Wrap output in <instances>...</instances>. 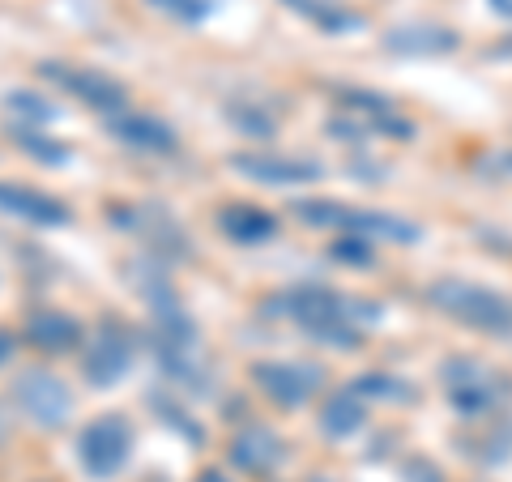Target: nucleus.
Masks as SVG:
<instances>
[{
  "mask_svg": "<svg viewBox=\"0 0 512 482\" xmlns=\"http://www.w3.org/2000/svg\"><path fill=\"white\" fill-rule=\"evenodd\" d=\"M269 316H286L299 329H308L320 342L350 350L363 337V329L380 325V303L372 299H355V295H338L329 286H291L265 303Z\"/></svg>",
  "mask_w": 512,
  "mask_h": 482,
  "instance_id": "nucleus-1",
  "label": "nucleus"
},
{
  "mask_svg": "<svg viewBox=\"0 0 512 482\" xmlns=\"http://www.w3.org/2000/svg\"><path fill=\"white\" fill-rule=\"evenodd\" d=\"M444 393L453 401L457 419L466 423H483V419H504L508 401H512V380L504 372H495L491 363L470 359V355H453L440 367Z\"/></svg>",
  "mask_w": 512,
  "mask_h": 482,
  "instance_id": "nucleus-2",
  "label": "nucleus"
},
{
  "mask_svg": "<svg viewBox=\"0 0 512 482\" xmlns=\"http://www.w3.org/2000/svg\"><path fill=\"white\" fill-rule=\"evenodd\" d=\"M295 218L320 231L359 235L367 244H419L423 235L410 218H397L384 210H359V205H342V201H295Z\"/></svg>",
  "mask_w": 512,
  "mask_h": 482,
  "instance_id": "nucleus-3",
  "label": "nucleus"
},
{
  "mask_svg": "<svg viewBox=\"0 0 512 482\" xmlns=\"http://www.w3.org/2000/svg\"><path fill=\"white\" fill-rule=\"evenodd\" d=\"M427 303L440 308L444 316L461 320L478 333H512V303L504 295L487 291L478 282H461V278H440L427 286Z\"/></svg>",
  "mask_w": 512,
  "mask_h": 482,
  "instance_id": "nucleus-4",
  "label": "nucleus"
},
{
  "mask_svg": "<svg viewBox=\"0 0 512 482\" xmlns=\"http://www.w3.org/2000/svg\"><path fill=\"white\" fill-rule=\"evenodd\" d=\"M252 380L274 406L299 410L325 389V367L308 359H261L252 363Z\"/></svg>",
  "mask_w": 512,
  "mask_h": 482,
  "instance_id": "nucleus-5",
  "label": "nucleus"
},
{
  "mask_svg": "<svg viewBox=\"0 0 512 482\" xmlns=\"http://www.w3.org/2000/svg\"><path fill=\"white\" fill-rule=\"evenodd\" d=\"M137 359V337L128 333L120 320H99L94 333L86 337V355H82V372L94 389H111L128 376V367Z\"/></svg>",
  "mask_w": 512,
  "mask_h": 482,
  "instance_id": "nucleus-6",
  "label": "nucleus"
},
{
  "mask_svg": "<svg viewBox=\"0 0 512 482\" xmlns=\"http://www.w3.org/2000/svg\"><path fill=\"white\" fill-rule=\"evenodd\" d=\"M128 457H133V423L120 419V414H103L77 436V461L94 478L120 474Z\"/></svg>",
  "mask_w": 512,
  "mask_h": 482,
  "instance_id": "nucleus-7",
  "label": "nucleus"
},
{
  "mask_svg": "<svg viewBox=\"0 0 512 482\" xmlns=\"http://www.w3.org/2000/svg\"><path fill=\"white\" fill-rule=\"evenodd\" d=\"M13 401L35 427H64L73 414V389L43 367H30L13 380Z\"/></svg>",
  "mask_w": 512,
  "mask_h": 482,
  "instance_id": "nucleus-8",
  "label": "nucleus"
},
{
  "mask_svg": "<svg viewBox=\"0 0 512 482\" xmlns=\"http://www.w3.org/2000/svg\"><path fill=\"white\" fill-rule=\"evenodd\" d=\"M43 77L47 82H56L60 90H69L73 99H82L86 107L103 111V116H120L128 107V90L116 82V77H107L99 69H77V64H43Z\"/></svg>",
  "mask_w": 512,
  "mask_h": 482,
  "instance_id": "nucleus-9",
  "label": "nucleus"
},
{
  "mask_svg": "<svg viewBox=\"0 0 512 482\" xmlns=\"http://www.w3.org/2000/svg\"><path fill=\"white\" fill-rule=\"evenodd\" d=\"M231 167L239 175H248L256 184H312L325 175V167L316 163V158H295V154H269V150H252V154H235Z\"/></svg>",
  "mask_w": 512,
  "mask_h": 482,
  "instance_id": "nucleus-10",
  "label": "nucleus"
},
{
  "mask_svg": "<svg viewBox=\"0 0 512 482\" xmlns=\"http://www.w3.org/2000/svg\"><path fill=\"white\" fill-rule=\"evenodd\" d=\"M107 133L137 154L167 158V154L180 150V137L171 133V124H163L158 116H146V111H133V107H124L120 116H107Z\"/></svg>",
  "mask_w": 512,
  "mask_h": 482,
  "instance_id": "nucleus-11",
  "label": "nucleus"
},
{
  "mask_svg": "<svg viewBox=\"0 0 512 482\" xmlns=\"http://www.w3.org/2000/svg\"><path fill=\"white\" fill-rule=\"evenodd\" d=\"M0 214L22 218L30 227H64L73 214L64 210V201L47 197V192L30 188V184H5L0 180Z\"/></svg>",
  "mask_w": 512,
  "mask_h": 482,
  "instance_id": "nucleus-12",
  "label": "nucleus"
},
{
  "mask_svg": "<svg viewBox=\"0 0 512 482\" xmlns=\"http://www.w3.org/2000/svg\"><path fill=\"white\" fill-rule=\"evenodd\" d=\"M342 103H346L350 116H355V120L367 128V133H384V137H397V141H410V137H414V124H410L389 99H380V94L346 90Z\"/></svg>",
  "mask_w": 512,
  "mask_h": 482,
  "instance_id": "nucleus-13",
  "label": "nucleus"
},
{
  "mask_svg": "<svg viewBox=\"0 0 512 482\" xmlns=\"http://www.w3.org/2000/svg\"><path fill=\"white\" fill-rule=\"evenodd\" d=\"M82 337H86L82 320L60 308H43L26 320V342L35 350H47V355H64V350L82 346Z\"/></svg>",
  "mask_w": 512,
  "mask_h": 482,
  "instance_id": "nucleus-14",
  "label": "nucleus"
},
{
  "mask_svg": "<svg viewBox=\"0 0 512 482\" xmlns=\"http://www.w3.org/2000/svg\"><path fill=\"white\" fill-rule=\"evenodd\" d=\"M231 457L244 465L248 474H274L278 465L286 461V444H282L278 431L252 423V427H244V431H239V436L231 440Z\"/></svg>",
  "mask_w": 512,
  "mask_h": 482,
  "instance_id": "nucleus-15",
  "label": "nucleus"
},
{
  "mask_svg": "<svg viewBox=\"0 0 512 482\" xmlns=\"http://www.w3.org/2000/svg\"><path fill=\"white\" fill-rule=\"evenodd\" d=\"M218 231L239 248H256L278 235V218L261 210V205H227V210L218 214Z\"/></svg>",
  "mask_w": 512,
  "mask_h": 482,
  "instance_id": "nucleus-16",
  "label": "nucleus"
},
{
  "mask_svg": "<svg viewBox=\"0 0 512 482\" xmlns=\"http://www.w3.org/2000/svg\"><path fill=\"white\" fill-rule=\"evenodd\" d=\"M384 47L397 56H444L457 47V35L444 26H431V22H406L384 35Z\"/></svg>",
  "mask_w": 512,
  "mask_h": 482,
  "instance_id": "nucleus-17",
  "label": "nucleus"
},
{
  "mask_svg": "<svg viewBox=\"0 0 512 482\" xmlns=\"http://www.w3.org/2000/svg\"><path fill=\"white\" fill-rule=\"evenodd\" d=\"M367 423V406H363V393L350 384V389H338L329 401H325V410H320V431L325 436H355V431Z\"/></svg>",
  "mask_w": 512,
  "mask_h": 482,
  "instance_id": "nucleus-18",
  "label": "nucleus"
},
{
  "mask_svg": "<svg viewBox=\"0 0 512 482\" xmlns=\"http://www.w3.org/2000/svg\"><path fill=\"white\" fill-rule=\"evenodd\" d=\"M299 18H308L312 26L329 30V35H346V30H359L363 18L359 13H350L346 5H338V0H286Z\"/></svg>",
  "mask_w": 512,
  "mask_h": 482,
  "instance_id": "nucleus-19",
  "label": "nucleus"
},
{
  "mask_svg": "<svg viewBox=\"0 0 512 482\" xmlns=\"http://www.w3.org/2000/svg\"><path fill=\"white\" fill-rule=\"evenodd\" d=\"M150 5L175 22H184V26H201L205 18L218 13V0H150Z\"/></svg>",
  "mask_w": 512,
  "mask_h": 482,
  "instance_id": "nucleus-20",
  "label": "nucleus"
},
{
  "mask_svg": "<svg viewBox=\"0 0 512 482\" xmlns=\"http://www.w3.org/2000/svg\"><path fill=\"white\" fill-rule=\"evenodd\" d=\"M9 111H13V116L22 120V128H26V124H52V120H56L52 103H43L39 94H30V90L9 94Z\"/></svg>",
  "mask_w": 512,
  "mask_h": 482,
  "instance_id": "nucleus-21",
  "label": "nucleus"
},
{
  "mask_svg": "<svg viewBox=\"0 0 512 482\" xmlns=\"http://www.w3.org/2000/svg\"><path fill=\"white\" fill-rule=\"evenodd\" d=\"M355 389L363 397H384V401H410L414 397V389L402 376H363V380H355Z\"/></svg>",
  "mask_w": 512,
  "mask_h": 482,
  "instance_id": "nucleus-22",
  "label": "nucleus"
},
{
  "mask_svg": "<svg viewBox=\"0 0 512 482\" xmlns=\"http://www.w3.org/2000/svg\"><path fill=\"white\" fill-rule=\"evenodd\" d=\"M333 256H342L350 265H367L372 252H367V239H355V235H342V244H333Z\"/></svg>",
  "mask_w": 512,
  "mask_h": 482,
  "instance_id": "nucleus-23",
  "label": "nucleus"
},
{
  "mask_svg": "<svg viewBox=\"0 0 512 482\" xmlns=\"http://www.w3.org/2000/svg\"><path fill=\"white\" fill-rule=\"evenodd\" d=\"M478 171L487 175V180H512V150H500V154H487Z\"/></svg>",
  "mask_w": 512,
  "mask_h": 482,
  "instance_id": "nucleus-24",
  "label": "nucleus"
},
{
  "mask_svg": "<svg viewBox=\"0 0 512 482\" xmlns=\"http://www.w3.org/2000/svg\"><path fill=\"white\" fill-rule=\"evenodd\" d=\"M13 350H18V337L0 329V363H9V359H13Z\"/></svg>",
  "mask_w": 512,
  "mask_h": 482,
  "instance_id": "nucleus-25",
  "label": "nucleus"
},
{
  "mask_svg": "<svg viewBox=\"0 0 512 482\" xmlns=\"http://www.w3.org/2000/svg\"><path fill=\"white\" fill-rule=\"evenodd\" d=\"M491 13H500V18L512 22V0H491Z\"/></svg>",
  "mask_w": 512,
  "mask_h": 482,
  "instance_id": "nucleus-26",
  "label": "nucleus"
}]
</instances>
